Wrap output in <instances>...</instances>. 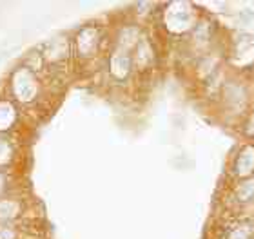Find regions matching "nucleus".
<instances>
[{"instance_id":"nucleus-1","label":"nucleus","mask_w":254,"mask_h":239,"mask_svg":"<svg viewBox=\"0 0 254 239\" xmlns=\"http://www.w3.org/2000/svg\"><path fill=\"white\" fill-rule=\"evenodd\" d=\"M11 95L20 105H35L42 96V84L38 76L27 67L20 65L11 75Z\"/></svg>"},{"instance_id":"nucleus-2","label":"nucleus","mask_w":254,"mask_h":239,"mask_svg":"<svg viewBox=\"0 0 254 239\" xmlns=\"http://www.w3.org/2000/svg\"><path fill=\"white\" fill-rule=\"evenodd\" d=\"M164 22H165V27H167L171 33L182 35V33L189 31V29H192V26H194V13H192V7H190L189 4H184V2L171 4L164 16Z\"/></svg>"},{"instance_id":"nucleus-3","label":"nucleus","mask_w":254,"mask_h":239,"mask_svg":"<svg viewBox=\"0 0 254 239\" xmlns=\"http://www.w3.org/2000/svg\"><path fill=\"white\" fill-rule=\"evenodd\" d=\"M73 53V42H69L65 37H57L51 42H48L40 49V54L44 58V64L48 65H62L71 58Z\"/></svg>"},{"instance_id":"nucleus-4","label":"nucleus","mask_w":254,"mask_h":239,"mask_svg":"<svg viewBox=\"0 0 254 239\" xmlns=\"http://www.w3.org/2000/svg\"><path fill=\"white\" fill-rule=\"evenodd\" d=\"M98 44H100V31H98L95 26L82 27V29L76 33V37H74L73 51L76 53L78 58L85 60L96 53Z\"/></svg>"},{"instance_id":"nucleus-5","label":"nucleus","mask_w":254,"mask_h":239,"mask_svg":"<svg viewBox=\"0 0 254 239\" xmlns=\"http://www.w3.org/2000/svg\"><path fill=\"white\" fill-rule=\"evenodd\" d=\"M132 67V60L131 54L124 51V49H115L109 56V71H111V76L115 80H126L131 73Z\"/></svg>"},{"instance_id":"nucleus-6","label":"nucleus","mask_w":254,"mask_h":239,"mask_svg":"<svg viewBox=\"0 0 254 239\" xmlns=\"http://www.w3.org/2000/svg\"><path fill=\"white\" fill-rule=\"evenodd\" d=\"M234 170H236V176L242 178V180H247L251 174L254 172V147L253 145H247L240 150L238 158H236V165H234Z\"/></svg>"},{"instance_id":"nucleus-7","label":"nucleus","mask_w":254,"mask_h":239,"mask_svg":"<svg viewBox=\"0 0 254 239\" xmlns=\"http://www.w3.org/2000/svg\"><path fill=\"white\" fill-rule=\"evenodd\" d=\"M140 40H142L140 29L136 26H126L118 33V49H124V51L129 53L131 49L136 48Z\"/></svg>"},{"instance_id":"nucleus-8","label":"nucleus","mask_w":254,"mask_h":239,"mask_svg":"<svg viewBox=\"0 0 254 239\" xmlns=\"http://www.w3.org/2000/svg\"><path fill=\"white\" fill-rule=\"evenodd\" d=\"M132 64L136 65L138 69H145L154 62V51L151 48V44L145 40H140L138 46L134 48V56H132Z\"/></svg>"},{"instance_id":"nucleus-9","label":"nucleus","mask_w":254,"mask_h":239,"mask_svg":"<svg viewBox=\"0 0 254 239\" xmlns=\"http://www.w3.org/2000/svg\"><path fill=\"white\" fill-rule=\"evenodd\" d=\"M22 214V205L16 199L4 197L0 199V223H13Z\"/></svg>"},{"instance_id":"nucleus-10","label":"nucleus","mask_w":254,"mask_h":239,"mask_svg":"<svg viewBox=\"0 0 254 239\" xmlns=\"http://www.w3.org/2000/svg\"><path fill=\"white\" fill-rule=\"evenodd\" d=\"M16 123V109L11 101H0V133H7Z\"/></svg>"},{"instance_id":"nucleus-11","label":"nucleus","mask_w":254,"mask_h":239,"mask_svg":"<svg viewBox=\"0 0 254 239\" xmlns=\"http://www.w3.org/2000/svg\"><path fill=\"white\" fill-rule=\"evenodd\" d=\"M253 196H254V181L253 180H244L238 187H236V197H238L242 203L249 201Z\"/></svg>"},{"instance_id":"nucleus-12","label":"nucleus","mask_w":254,"mask_h":239,"mask_svg":"<svg viewBox=\"0 0 254 239\" xmlns=\"http://www.w3.org/2000/svg\"><path fill=\"white\" fill-rule=\"evenodd\" d=\"M253 238V229H251V225L247 223H238L236 227L229 230L227 239H251Z\"/></svg>"},{"instance_id":"nucleus-13","label":"nucleus","mask_w":254,"mask_h":239,"mask_svg":"<svg viewBox=\"0 0 254 239\" xmlns=\"http://www.w3.org/2000/svg\"><path fill=\"white\" fill-rule=\"evenodd\" d=\"M13 154H15L13 145H11L5 138H2V136H0V167L9 165L11 161H13Z\"/></svg>"},{"instance_id":"nucleus-14","label":"nucleus","mask_w":254,"mask_h":239,"mask_svg":"<svg viewBox=\"0 0 254 239\" xmlns=\"http://www.w3.org/2000/svg\"><path fill=\"white\" fill-rule=\"evenodd\" d=\"M18 230L13 227V223H0V239H16Z\"/></svg>"},{"instance_id":"nucleus-15","label":"nucleus","mask_w":254,"mask_h":239,"mask_svg":"<svg viewBox=\"0 0 254 239\" xmlns=\"http://www.w3.org/2000/svg\"><path fill=\"white\" fill-rule=\"evenodd\" d=\"M5 189H7V178H5V176L0 172V194H4Z\"/></svg>"},{"instance_id":"nucleus-16","label":"nucleus","mask_w":254,"mask_h":239,"mask_svg":"<svg viewBox=\"0 0 254 239\" xmlns=\"http://www.w3.org/2000/svg\"><path fill=\"white\" fill-rule=\"evenodd\" d=\"M247 133H249V134H254V112H253V116H251L249 123H247Z\"/></svg>"}]
</instances>
